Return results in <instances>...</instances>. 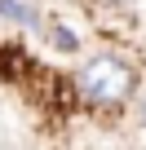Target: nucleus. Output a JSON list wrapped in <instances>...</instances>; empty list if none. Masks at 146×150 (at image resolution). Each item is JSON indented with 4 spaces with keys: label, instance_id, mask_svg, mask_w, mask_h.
I'll list each match as a JSON object with an SVG mask.
<instances>
[{
    "label": "nucleus",
    "instance_id": "1",
    "mask_svg": "<svg viewBox=\"0 0 146 150\" xmlns=\"http://www.w3.org/2000/svg\"><path fill=\"white\" fill-rule=\"evenodd\" d=\"M75 84H80V93H84L93 106H115V102H124V97L133 93L137 75H133V66H124L120 57L102 53V57H93V62L80 71Z\"/></svg>",
    "mask_w": 146,
    "mask_h": 150
},
{
    "label": "nucleus",
    "instance_id": "2",
    "mask_svg": "<svg viewBox=\"0 0 146 150\" xmlns=\"http://www.w3.org/2000/svg\"><path fill=\"white\" fill-rule=\"evenodd\" d=\"M49 44H53V49H62V53H75V49H80V40L71 35L62 22H53V27H49Z\"/></svg>",
    "mask_w": 146,
    "mask_h": 150
},
{
    "label": "nucleus",
    "instance_id": "3",
    "mask_svg": "<svg viewBox=\"0 0 146 150\" xmlns=\"http://www.w3.org/2000/svg\"><path fill=\"white\" fill-rule=\"evenodd\" d=\"M0 18H9V22H31V9L22 5V0H0Z\"/></svg>",
    "mask_w": 146,
    "mask_h": 150
},
{
    "label": "nucleus",
    "instance_id": "4",
    "mask_svg": "<svg viewBox=\"0 0 146 150\" xmlns=\"http://www.w3.org/2000/svg\"><path fill=\"white\" fill-rule=\"evenodd\" d=\"M142 124H146V102H142Z\"/></svg>",
    "mask_w": 146,
    "mask_h": 150
}]
</instances>
